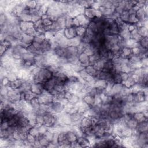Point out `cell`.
Returning a JSON list of instances; mask_svg holds the SVG:
<instances>
[{
    "label": "cell",
    "instance_id": "obj_1",
    "mask_svg": "<svg viewBox=\"0 0 148 148\" xmlns=\"http://www.w3.org/2000/svg\"><path fill=\"white\" fill-rule=\"evenodd\" d=\"M53 76V73L47 68H41L39 72L33 77V82L44 83Z\"/></svg>",
    "mask_w": 148,
    "mask_h": 148
},
{
    "label": "cell",
    "instance_id": "obj_2",
    "mask_svg": "<svg viewBox=\"0 0 148 148\" xmlns=\"http://www.w3.org/2000/svg\"><path fill=\"white\" fill-rule=\"evenodd\" d=\"M36 97L41 104L51 105L53 101H55V97L45 90L41 94L37 95Z\"/></svg>",
    "mask_w": 148,
    "mask_h": 148
},
{
    "label": "cell",
    "instance_id": "obj_3",
    "mask_svg": "<svg viewBox=\"0 0 148 148\" xmlns=\"http://www.w3.org/2000/svg\"><path fill=\"white\" fill-rule=\"evenodd\" d=\"M90 21L91 20L89 19L83 14H79L74 19V26H83L87 28L90 24Z\"/></svg>",
    "mask_w": 148,
    "mask_h": 148
},
{
    "label": "cell",
    "instance_id": "obj_4",
    "mask_svg": "<svg viewBox=\"0 0 148 148\" xmlns=\"http://www.w3.org/2000/svg\"><path fill=\"white\" fill-rule=\"evenodd\" d=\"M83 14L90 20H92L96 17L102 16L99 11L96 10L91 7L85 8Z\"/></svg>",
    "mask_w": 148,
    "mask_h": 148
},
{
    "label": "cell",
    "instance_id": "obj_5",
    "mask_svg": "<svg viewBox=\"0 0 148 148\" xmlns=\"http://www.w3.org/2000/svg\"><path fill=\"white\" fill-rule=\"evenodd\" d=\"M41 51L43 54L44 55L53 52L52 49V41L47 39H45V41L41 44Z\"/></svg>",
    "mask_w": 148,
    "mask_h": 148
},
{
    "label": "cell",
    "instance_id": "obj_6",
    "mask_svg": "<svg viewBox=\"0 0 148 148\" xmlns=\"http://www.w3.org/2000/svg\"><path fill=\"white\" fill-rule=\"evenodd\" d=\"M43 84L44 90L46 91L51 94V93L55 90V87L56 84V82L55 78L53 76L51 79L47 80Z\"/></svg>",
    "mask_w": 148,
    "mask_h": 148
},
{
    "label": "cell",
    "instance_id": "obj_7",
    "mask_svg": "<svg viewBox=\"0 0 148 148\" xmlns=\"http://www.w3.org/2000/svg\"><path fill=\"white\" fill-rule=\"evenodd\" d=\"M51 111L56 114H60L64 111V105L60 101H55L51 104Z\"/></svg>",
    "mask_w": 148,
    "mask_h": 148
},
{
    "label": "cell",
    "instance_id": "obj_8",
    "mask_svg": "<svg viewBox=\"0 0 148 148\" xmlns=\"http://www.w3.org/2000/svg\"><path fill=\"white\" fill-rule=\"evenodd\" d=\"M30 91L36 96L41 94L45 91L44 87H43V84L36 83L33 82L31 86Z\"/></svg>",
    "mask_w": 148,
    "mask_h": 148
},
{
    "label": "cell",
    "instance_id": "obj_9",
    "mask_svg": "<svg viewBox=\"0 0 148 148\" xmlns=\"http://www.w3.org/2000/svg\"><path fill=\"white\" fill-rule=\"evenodd\" d=\"M64 35L67 39H71L78 36L76 27H72L69 28H65L63 30Z\"/></svg>",
    "mask_w": 148,
    "mask_h": 148
},
{
    "label": "cell",
    "instance_id": "obj_10",
    "mask_svg": "<svg viewBox=\"0 0 148 148\" xmlns=\"http://www.w3.org/2000/svg\"><path fill=\"white\" fill-rule=\"evenodd\" d=\"M136 142L138 146V147H141V146L145 144L148 143V134L147 132H141L139 134Z\"/></svg>",
    "mask_w": 148,
    "mask_h": 148
},
{
    "label": "cell",
    "instance_id": "obj_11",
    "mask_svg": "<svg viewBox=\"0 0 148 148\" xmlns=\"http://www.w3.org/2000/svg\"><path fill=\"white\" fill-rule=\"evenodd\" d=\"M135 16L138 20L140 22L144 23L147 21V12L144 10L143 8L138 9L136 12Z\"/></svg>",
    "mask_w": 148,
    "mask_h": 148
},
{
    "label": "cell",
    "instance_id": "obj_12",
    "mask_svg": "<svg viewBox=\"0 0 148 148\" xmlns=\"http://www.w3.org/2000/svg\"><path fill=\"white\" fill-rule=\"evenodd\" d=\"M98 11L100 12L102 16L105 18H109L115 12V8L112 7L111 8H108L101 6L98 9Z\"/></svg>",
    "mask_w": 148,
    "mask_h": 148
},
{
    "label": "cell",
    "instance_id": "obj_13",
    "mask_svg": "<svg viewBox=\"0 0 148 148\" xmlns=\"http://www.w3.org/2000/svg\"><path fill=\"white\" fill-rule=\"evenodd\" d=\"M124 87H125L124 86L123 83H115L112 86L110 92L107 94H109L112 96H114L115 94L120 93Z\"/></svg>",
    "mask_w": 148,
    "mask_h": 148
},
{
    "label": "cell",
    "instance_id": "obj_14",
    "mask_svg": "<svg viewBox=\"0 0 148 148\" xmlns=\"http://www.w3.org/2000/svg\"><path fill=\"white\" fill-rule=\"evenodd\" d=\"M76 142L80 145V147H87L90 146L91 145L90 141L89 138L85 136L78 137L77 138Z\"/></svg>",
    "mask_w": 148,
    "mask_h": 148
},
{
    "label": "cell",
    "instance_id": "obj_15",
    "mask_svg": "<svg viewBox=\"0 0 148 148\" xmlns=\"http://www.w3.org/2000/svg\"><path fill=\"white\" fill-rule=\"evenodd\" d=\"M66 59L67 60L70 57H74V56H78L79 53L78 51L77 47L75 46H68L66 48Z\"/></svg>",
    "mask_w": 148,
    "mask_h": 148
},
{
    "label": "cell",
    "instance_id": "obj_16",
    "mask_svg": "<svg viewBox=\"0 0 148 148\" xmlns=\"http://www.w3.org/2000/svg\"><path fill=\"white\" fill-rule=\"evenodd\" d=\"M53 53L59 59H64V58L66 59V55H67L66 48L61 47L58 46L53 50Z\"/></svg>",
    "mask_w": 148,
    "mask_h": 148
},
{
    "label": "cell",
    "instance_id": "obj_17",
    "mask_svg": "<svg viewBox=\"0 0 148 148\" xmlns=\"http://www.w3.org/2000/svg\"><path fill=\"white\" fill-rule=\"evenodd\" d=\"M78 60L80 64L84 68L89 66V56L84 53H82L78 55Z\"/></svg>",
    "mask_w": 148,
    "mask_h": 148
},
{
    "label": "cell",
    "instance_id": "obj_18",
    "mask_svg": "<svg viewBox=\"0 0 148 148\" xmlns=\"http://www.w3.org/2000/svg\"><path fill=\"white\" fill-rule=\"evenodd\" d=\"M92 126L91 123V119L90 116H84L80 120V124L78 126H79L81 128H87L89 127H90Z\"/></svg>",
    "mask_w": 148,
    "mask_h": 148
},
{
    "label": "cell",
    "instance_id": "obj_19",
    "mask_svg": "<svg viewBox=\"0 0 148 148\" xmlns=\"http://www.w3.org/2000/svg\"><path fill=\"white\" fill-rule=\"evenodd\" d=\"M135 129L139 133L147 132V130H148L147 120H145V121L138 123Z\"/></svg>",
    "mask_w": 148,
    "mask_h": 148
},
{
    "label": "cell",
    "instance_id": "obj_20",
    "mask_svg": "<svg viewBox=\"0 0 148 148\" xmlns=\"http://www.w3.org/2000/svg\"><path fill=\"white\" fill-rule=\"evenodd\" d=\"M34 27V23L32 22H24L21 21L19 24V28L20 30L24 33L29 28Z\"/></svg>",
    "mask_w": 148,
    "mask_h": 148
},
{
    "label": "cell",
    "instance_id": "obj_21",
    "mask_svg": "<svg viewBox=\"0 0 148 148\" xmlns=\"http://www.w3.org/2000/svg\"><path fill=\"white\" fill-rule=\"evenodd\" d=\"M90 108L93 107L95 105V97H93L89 94L85 95L82 99Z\"/></svg>",
    "mask_w": 148,
    "mask_h": 148
},
{
    "label": "cell",
    "instance_id": "obj_22",
    "mask_svg": "<svg viewBox=\"0 0 148 148\" xmlns=\"http://www.w3.org/2000/svg\"><path fill=\"white\" fill-rule=\"evenodd\" d=\"M36 139L39 142L41 147H47L49 144L50 143V142L44 137L43 135L40 134L37 137H36Z\"/></svg>",
    "mask_w": 148,
    "mask_h": 148
},
{
    "label": "cell",
    "instance_id": "obj_23",
    "mask_svg": "<svg viewBox=\"0 0 148 148\" xmlns=\"http://www.w3.org/2000/svg\"><path fill=\"white\" fill-rule=\"evenodd\" d=\"M23 83H24V80L22 79H17L14 81L10 82L8 86L10 88L19 89L22 87Z\"/></svg>",
    "mask_w": 148,
    "mask_h": 148
},
{
    "label": "cell",
    "instance_id": "obj_24",
    "mask_svg": "<svg viewBox=\"0 0 148 148\" xmlns=\"http://www.w3.org/2000/svg\"><path fill=\"white\" fill-rule=\"evenodd\" d=\"M108 85V83L105 80L102 79H96L95 80L94 86L98 89H101L105 90Z\"/></svg>",
    "mask_w": 148,
    "mask_h": 148
},
{
    "label": "cell",
    "instance_id": "obj_25",
    "mask_svg": "<svg viewBox=\"0 0 148 148\" xmlns=\"http://www.w3.org/2000/svg\"><path fill=\"white\" fill-rule=\"evenodd\" d=\"M84 70L89 75L93 77L94 79H95V78L97 75L98 72L99 71H97L93 66H90V65L84 68Z\"/></svg>",
    "mask_w": 148,
    "mask_h": 148
},
{
    "label": "cell",
    "instance_id": "obj_26",
    "mask_svg": "<svg viewBox=\"0 0 148 148\" xmlns=\"http://www.w3.org/2000/svg\"><path fill=\"white\" fill-rule=\"evenodd\" d=\"M42 24L45 27H52V25L53 24V20L48 17L46 14L42 15L41 18Z\"/></svg>",
    "mask_w": 148,
    "mask_h": 148
},
{
    "label": "cell",
    "instance_id": "obj_27",
    "mask_svg": "<svg viewBox=\"0 0 148 148\" xmlns=\"http://www.w3.org/2000/svg\"><path fill=\"white\" fill-rule=\"evenodd\" d=\"M133 118L138 122L140 123L145 120H147V118H146L142 112H137L133 114Z\"/></svg>",
    "mask_w": 148,
    "mask_h": 148
},
{
    "label": "cell",
    "instance_id": "obj_28",
    "mask_svg": "<svg viewBox=\"0 0 148 148\" xmlns=\"http://www.w3.org/2000/svg\"><path fill=\"white\" fill-rule=\"evenodd\" d=\"M111 34L113 35H119L120 31L118 27V26L115 20H113L112 23L110 24V26L109 27Z\"/></svg>",
    "mask_w": 148,
    "mask_h": 148
},
{
    "label": "cell",
    "instance_id": "obj_29",
    "mask_svg": "<svg viewBox=\"0 0 148 148\" xmlns=\"http://www.w3.org/2000/svg\"><path fill=\"white\" fill-rule=\"evenodd\" d=\"M82 42V38L79 36L75 37L72 39H68V46H75L77 47Z\"/></svg>",
    "mask_w": 148,
    "mask_h": 148
},
{
    "label": "cell",
    "instance_id": "obj_30",
    "mask_svg": "<svg viewBox=\"0 0 148 148\" xmlns=\"http://www.w3.org/2000/svg\"><path fill=\"white\" fill-rule=\"evenodd\" d=\"M66 137L68 141L71 143L76 141L78 137L77 135L71 130H68L66 131Z\"/></svg>",
    "mask_w": 148,
    "mask_h": 148
},
{
    "label": "cell",
    "instance_id": "obj_31",
    "mask_svg": "<svg viewBox=\"0 0 148 148\" xmlns=\"http://www.w3.org/2000/svg\"><path fill=\"white\" fill-rule=\"evenodd\" d=\"M30 124L29 123V120L27 117L23 116V117L19 118L17 127H27Z\"/></svg>",
    "mask_w": 148,
    "mask_h": 148
},
{
    "label": "cell",
    "instance_id": "obj_32",
    "mask_svg": "<svg viewBox=\"0 0 148 148\" xmlns=\"http://www.w3.org/2000/svg\"><path fill=\"white\" fill-rule=\"evenodd\" d=\"M114 65L112 63L111 60H106L104 68H103V70L101 71H105V72H111V71L114 68Z\"/></svg>",
    "mask_w": 148,
    "mask_h": 148
},
{
    "label": "cell",
    "instance_id": "obj_33",
    "mask_svg": "<svg viewBox=\"0 0 148 148\" xmlns=\"http://www.w3.org/2000/svg\"><path fill=\"white\" fill-rule=\"evenodd\" d=\"M27 51L28 52L31 53L32 55L35 56V55H42L43 53L37 49L31 44L30 45H29L27 47Z\"/></svg>",
    "mask_w": 148,
    "mask_h": 148
},
{
    "label": "cell",
    "instance_id": "obj_34",
    "mask_svg": "<svg viewBox=\"0 0 148 148\" xmlns=\"http://www.w3.org/2000/svg\"><path fill=\"white\" fill-rule=\"evenodd\" d=\"M138 123L134 118H132L125 122V126L132 130H134L136 128Z\"/></svg>",
    "mask_w": 148,
    "mask_h": 148
},
{
    "label": "cell",
    "instance_id": "obj_35",
    "mask_svg": "<svg viewBox=\"0 0 148 148\" xmlns=\"http://www.w3.org/2000/svg\"><path fill=\"white\" fill-rule=\"evenodd\" d=\"M123 84L124 85V86L126 88L128 89H130L131 87H132L136 83L135 82V81L133 80V79L131 78V76L130 75L129 78H128V79L124 82H123Z\"/></svg>",
    "mask_w": 148,
    "mask_h": 148
},
{
    "label": "cell",
    "instance_id": "obj_36",
    "mask_svg": "<svg viewBox=\"0 0 148 148\" xmlns=\"http://www.w3.org/2000/svg\"><path fill=\"white\" fill-rule=\"evenodd\" d=\"M19 116L17 115H15L12 118L9 119L8 120V123L9 126H15L17 127L18 124V121H19Z\"/></svg>",
    "mask_w": 148,
    "mask_h": 148
},
{
    "label": "cell",
    "instance_id": "obj_37",
    "mask_svg": "<svg viewBox=\"0 0 148 148\" xmlns=\"http://www.w3.org/2000/svg\"><path fill=\"white\" fill-rule=\"evenodd\" d=\"M130 14L127 11H124L122 13L119 15V19L124 23H127L129 19Z\"/></svg>",
    "mask_w": 148,
    "mask_h": 148
},
{
    "label": "cell",
    "instance_id": "obj_38",
    "mask_svg": "<svg viewBox=\"0 0 148 148\" xmlns=\"http://www.w3.org/2000/svg\"><path fill=\"white\" fill-rule=\"evenodd\" d=\"M142 38V37L137 32V28L135 29L134 31H132L131 32H130V38L134 39L137 42H139V41Z\"/></svg>",
    "mask_w": 148,
    "mask_h": 148
},
{
    "label": "cell",
    "instance_id": "obj_39",
    "mask_svg": "<svg viewBox=\"0 0 148 148\" xmlns=\"http://www.w3.org/2000/svg\"><path fill=\"white\" fill-rule=\"evenodd\" d=\"M105 61L106 60L104 59H100V60H98L93 66L97 71H101L104 68Z\"/></svg>",
    "mask_w": 148,
    "mask_h": 148
},
{
    "label": "cell",
    "instance_id": "obj_40",
    "mask_svg": "<svg viewBox=\"0 0 148 148\" xmlns=\"http://www.w3.org/2000/svg\"><path fill=\"white\" fill-rule=\"evenodd\" d=\"M19 19L20 21L24 22H31V15L30 14H23L22 13L19 16Z\"/></svg>",
    "mask_w": 148,
    "mask_h": 148
},
{
    "label": "cell",
    "instance_id": "obj_41",
    "mask_svg": "<svg viewBox=\"0 0 148 148\" xmlns=\"http://www.w3.org/2000/svg\"><path fill=\"white\" fill-rule=\"evenodd\" d=\"M74 19L73 18L66 15V28H69L74 26Z\"/></svg>",
    "mask_w": 148,
    "mask_h": 148
},
{
    "label": "cell",
    "instance_id": "obj_42",
    "mask_svg": "<svg viewBox=\"0 0 148 148\" xmlns=\"http://www.w3.org/2000/svg\"><path fill=\"white\" fill-rule=\"evenodd\" d=\"M80 100H81V98L78 94H73L71 98L68 100V102L73 105H76V104H78L79 102V101Z\"/></svg>",
    "mask_w": 148,
    "mask_h": 148
},
{
    "label": "cell",
    "instance_id": "obj_43",
    "mask_svg": "<svg viewBox=\"0 0 148 148\" xmlns=\"http://www.w3.org/2000/svg\"><path fill=\"white\" fill-rule=\"evenodd\" d=\"M137 32L142 37L147 36V28L145 26H142L137 28Z\"/></svg>",
    "mask_w": 148,
    "mask_h": 148
},
{
    "label": "cell",
    "instance_id": "obj_44",
    "mask_svg": "<svg viewBox=\"0 0 148 148\" xmlns=\"http://www.w3.org/2000/svg\"><path fill=\"white\" fill-rule=\"evenodd\" d=\"M132 129H131L125 126L122 131V138H125V137H130L132 134Z\"/></svg>",
    "mask_w": 148,
    "mask_h": 148
},
{
    "label": "cell",
    "instance_id": "obj_45",
    "mask_svg": "<svg viewBox=\"0 0 148 148\" xmlns=\"http://www.w3.org/2000/svg\"><path fill=\"white\" fill-rule=\"evenodd\" d=\"M45 39L46 38L44 34H37L34 37L33 42H35L39 44H42Z\"/></svg>",
    "mask_w": 148,
    "mask_h": 148
},
{
    "label": "cell",
    "instance_id": "obj_46",
    "mask_svg": "<svg viewBox=\"0 0 148 148\" xmlns=\"http://www.w3.org/2000/svg\"><path fill=\"white\" fill-rule=\"evenodd\" d=\"M119 35L122 38H123L124 40H128V39H130V32H129V31L128 30L127 28L122 31L120 32Z\"/></svg>",
    "mask_w": 148,
    "mask_h": 148
},
{
    "label": "cell",
    "instance_id": "obj_47",
    "mask_svg": "<svg viewBox=\"0 0 148 148\" xmlns=\"http://www.w3.org/2000/svg\"><path fill=\"white\" fill-rule=\"evenodd\" d=\"M76 30L78 36L82 38L86 32V28L83 26H78V27H76Z\"/></svg>",
    "mask_w": 148,
    "mask_h": 148
},
{
    "label": "cell",
    "instance_id": "obj_48",
    "mask_svg": "<svg viewBox=\"0 0 148 148\" xmlns=\"http://www.w3.org/2000/svg\"><path fill=\"white\" fill-rule=\"evenodd\" d=\"M28 133L31 134V135L35 137H37L38 135H40L38 128L37 127H31L30 128Z\"/></svg>",
    "mask_w": 148,
    "mask_h": 148
},
{
    "label": "cell",
    "instance_id": "obj_49",
    "mask_svg": "<svg viewBox=\"0 0 148 148\" xmlns=\"http://www.w3.org/2000/svg\"><path fill=\"white\" fill-rule=\"evenodd\" d=\"M113 80L115 83H122L123 80L120 72L115 73L113 75Z\"/></svg>",
    "mask_w": 148,
    "mask_h": 148
},
{
    "label": "cell",
    "instance_id": "obj_50",
    "mask_svg": "<svg viewBox=\"0 0 148 148\" xmlns=\"http://www.w3.org/2000/svg\"><path fill=\"white\" fill-rule=\"evenodd\" d=\"M44 137L49 141L50 142H51L54 138V135H55V133L52 132V131H49V130L43 134Z\"/></svg>",
    "mask_w": 148,
    "mask_h": 148
},
{
    "label": "cell",
    "instance_id": "obj_51",
    "mask_svg": "<svg viewBox=\"0 0 148 148\" xmlns=\"http://www.w3.org/2000/svg\"><path fill=\"white\" fill-rule=\"evenodd\" d=\"M139 46L142 48L147 49V36L142 37L141 39L138 42Z\"/></svg>",
    "mask_w": 148,
    "mask_h": 148
},
{
    "label": "cell",
    "instance_id": "obj_52",
    "mask_svg": "<svg viewBox=\"0 0 148 148\" xmlns=\"http://www.w3.org/2000/svg\"><path fill=\"white\" fill-rule=\"evenodd\" d=\"M138 22V19H137V18L135 16V14L130 15L127 24H135Z\"/></svg>",
    "mask_w": 148,
    "mask_h": 148
},
{
    "label": "cell",
    "instance_id": "obj_53",
    "mask_svg": "<svg viewBox=\"0 0 148 148\" xmlns=\"http://www.w3.org/2000/svg\"><path fill=\"white\" fill-rule=\"evenodd\" d=\"M26 34L30 35V36H35V35H36L38 34L36 31L35 28L33 27H30L25 32Z\"/></svg>",
    "mask_w": 148,
    "mask_h": 148
},
{
    "label": "cell",
    "instance_id": "obj_54",
    "mask_svg": "<svg viewBox=\"0 0 148 148\" xmlns=\"http://www.w3.org/2000/svg\"><path fill=\"white\" fill-rule=\"evenodd\" d=\"M26 5L29 9H35L36 7V1H28L25 2Z\"/></svg>",
    "mask_w": 148,
    "mask_h": 148
},
{
    "label": "cell",
    "instance_id": "obj_55",
    "mask_svg": "<svg viewBox=\"0 0 148 148\" xmlns=\"http://www.w3.org/2000/svg\"><path fill=\"white\" fill-rule=\"evenodd\" d=\"M0 136H1V139H7L11 137L8 130H1Z\"/></svg>",
    "mask_w": 148,
    "mask_h": 148
},
{
    "label": "cell",
    "instance_id": "obj_56",
    "mask_svg": "<svg viewBox=\"0 0 148 148\" xmlns=\"http://www.w3.org/2000/svg\"><path fill=\"white\" fill-rule=\"evenodd\" d=\"M36 122H37V124L38 126H41L43 124L44 121H43V115H41V114H38L36 115ZM37 126V127H38Z\"/></svg>",
    "mask_w": 148,
    "mask_h": 148
},
{
    "label": "cell",
    "instance_id": "obj_57",
    "mask_svg": "<svg viewBox=\"0 0 148 148\" xmlns=\"http://www.w3.org/2000/svg\"><path fill=\"white\" fill-rule=\"evenodd\" d=\"M37 127L38 128L39 134H41V135H43L48 130V128L46 126H45L44 124L39 126H38Z\"/></svg>",
    "mask_w": 148,
    "mask_h": 148
},
{
    "label": "cell",
    "instance_id": "obj_58",
    "mask_svg": "<svg viewBox=\"0 0 148 148\" xmlns=\"http://www.w3.org/2000/svg\"><path fill=\"white\" fill-rule=\"evenodd\" d=\"M72 95H73V93H71L70 91L65 90L64 93V98H66V99H67V100H69L72 96Z\"/></svg>",
    "mask_w": 148,
    "mask_h": 148
},
{
    "label": "cell",
    "instance_id": "obj_59",
    "mask_svg": "<svg viewBox=\"0 0 148 148\" xmlns=\"http://www.w3.org/2000/svg\"><path fill=\"white\" fill-rule=\"evenodd\" d=\"M9 127L8 121L1 122V130H7Z\"/></svg>",
    "mask_w": 148,
    "mask_h": 148
},
{
    "label": "cell",
    "instance_id": "obj_60",
    "mask_svg": "<svg viewBox=\"0 0 148 148\" xmlns=\"http://www.w3.org/2000/svg\"><path fill=\"white\" fill-rule=\"evenodd\" d=\"M120 75H121V77H122L123 82H124V81H126V80H127L128 79V78H129V76H130V74H127V73L120 72ZM123 82H122V83H123Z\"/></svg>",
    "mask_w": 148,
    "mask_h": 148
},
{
    "label": "cell",
    "instance_id": "obj_61",
    "mask_svg": "<svg viewBox=\"0 0 148 148\" xmlns=\"http://www.w3.org/2000/svg\"><path fill=\"white\" fill-rule=\"evenodd\" d=\"M9 82H10V81L9 80V79L7 77H5L4 78H3L1 80V86H8L9 83Z\"/></svg>",
    "mask_w": 148,
    "mask_h": 148
},
{
    "label": "cell",
    "instance_id": "obj_62",
    "mask_svg": "<svg viewBox=\"0 0 148 148\" xmlns=\"http://www.w3.org/2000/svg\"><path fill=\"white\" fill-rule=\"evenodd\" d=\"M32 45L37 49V50L42 52L41 51V44H39L38 43H36L35 42H32Z\"/></svg>",
    "mask_w": 148,
    "mask_h": 148
}]
</instances>
